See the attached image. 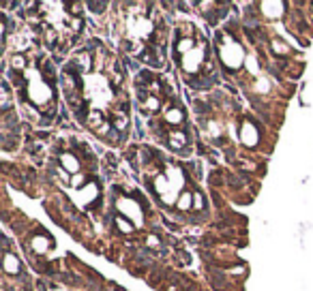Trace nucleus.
<instances>
[{
    "label": "nucleus",
    "instance_id": "1",
    "mask_svg": "<svg viewBox=\"0 0 313 291\" xmlns=\"http://www.w3.org/2000/svg\"><path fill=\"white\" fill-rule=\"evenodd\" d=\"M217 54H219V62L229 73H236V71L245 69V62H247L245 45L234 34H229V32L217 34Z\"/></svg>",
    "mask_w": 313,
    "mask_h": 291
},
{
    "label": "nucleus",
    "instance_id": "2",
    "mask_svg": "<svg viewBox=\"0 0 313 291\" xmlns=\"http://www.w3.org/2000/svg\"><path fill=\"white\" fill-rule=\"evenodd\" d=\"M24 77H26V101L28 103H32L34 107H54V88H52V84L45 79V75L41 73L39 69H28L26 73H24Z\"/></svg>",
    "mask_w": 313,
    "mask_h": 291
},
{
    "label": "nucleus",
    "instance_id": "3",
    "mask_svg": "<svg viewBox=\"0 0 313 291\" xmlns=\"http://www.w3.org/2000/svg\"><path fill=\"white\" fill-rule=\"evenodd\" d=\"M206 45L204 43H199V45H196V50H191L189 54H185L180 58V62H178V67H180V71L185 73V77L189 79V77H196L199 71H202L204 67H206Z\"/></svg>",
    "mask_w": 313,
    "mask_h": 291
},
{
    "label": "nucleus",
    "instance_id": "4",
    "mask_svg": "<svg viewBox=\"0 0 313 291\" xmlns=\"http://www.w3.org/2000/svg\"><path fill=\"white\" fill-rule=\"evenodd\" d=\"M116 210L120 216L129 218L135 227H144V208L138 201V197H127V195H120L116 197Z\"/></svg>",
    "mask_w": 313,
    "mask_h": 291
},
{
    "label": "nucleus",
    "instance_id": "5",
    "mask_svg": "<svg viewBox=\"0 0 313 291\" xmlns=\"http://www.w3.org/2000/svg\"><path fill=\"white\" fill-rule=\"evenodd\" d=\"M238 141L249 150H257V146L262 144V131H259V124L253 118H243L238 129Z\"/></svg>",
    "mask_w": 313,
    "mask_h": 291
},
{
    "label": "nucleus",
    "instance_id": "6",
    "mask_svg": "<svg viewBox=\"0 0 313 291\" xmlns=\"http://www.w3.org/2000/svg\"><path fill=\"white\" fill-rule=\"evenodd\" d=\"M257 9H259V15H264L266 20H283L285 17V13H287V4L285 2H270V0H266V2H259L257 4Z\"/></svg>",
    "mask_w": 313,
    "mask_h": 291
},
{
    "label": "nucleus",
    "instance_id": "7",
    "mask_svg": "<svg viewBox=\"0 0 313 291\" xmlns=\"http://www.w3.org/2000/svg\"><path fill=\"white\" fill-rule=\"evenodd\" d=\"M58 165L67 171L69 176H75V174H82V161L75 152L71 150H62L58 154Z\"/></svg>",
    "mask_w": 313,
    "mask_h": 291
},
{
    "label": "nucleus",
    "instance_id": "8",
    "mask_svg": "<svg viewBox=\"0 0 313 291\" xmlns=\"http://www.w3.org/2000/svg\"><path fill=\"white\" fill-rule=\"evenodd\" d=\"M165 141H168V146L172 148L174 152H185V148L189 146V133L187 131H168V135H165Z\"/></svg>",
    "mask_w": 313,
    "mask_h": 291
},
{
    "label": "nucleus",
    "instance_id": "9",
    "mask_svg": "<svg viewBox=\"0 0 313 291\" xmlns=\"http://www.w3.org/2000/svg\"><path fill=\"white\" fill-rule=\"evenodd\" d=\"M2 270L7 276H20L24 272V265H22V259L17 257L15 253L11 251H4V257H2Z\"/></svg>",
    "mask_w": 313,
    "mask_h": 291
},
{
    "label": "nucleus",
    "instance_id": "10",
    "mask_svg": "<svg viewBox=\"0 0 313 291\" xmlns=\"http://www.w3.org/2000/svg\"><path fill=\"white\" fill-rule=\"evenodd\" d=\"M52 248H54V240L47 234H34L30 238V251L34 255H47Z\"/></svg>",
    "mask_w": 313,
    "mask_h": 291
},
{
    "label": "nucleus",
    "instance_id": "11",
    "mask_svg": "<svg viewBox=\"0 0 313 291\" xmlns=\"http://www.w3.org/2000/svg\"><path fill=\"white\" fill-rule=\"evenodd\" d=\"M185 109L180 107V105H176V103H170V105H165V109H163V120L165 124H170V127H178V124L185 122Z\"/></svg>",
    "mask_w": 313,
    "mask_h": 291
},
{
    "label": "nucleus",
    "instance_id": "12",
    "mask_svg": "<svg viewBox=\"0 0 313 291\" xmlns=\"http://www.w3.org/2000/svg\"><path fill=\"white\" fill-rule=\"evenodd\" d=\"M80 199H82V204H84V206L94 204V201L99 199V184L90 180L84 188H80Z\"/></svg>",
    "mask_w": 313,
    "mask_h": 291
},
{
    "label": "nucleus",
    "instance_id": "13",
    "mask_svg": "<svg viewBox=\"0 0 313 291\" xmlns=\"http://www.w3.org/2000/svg\"><path fill=\"white\" fill-rule=\"evenodd\" d=\"M92 62H94V58H92L90 52H82V54H78L73 58L71 67H73L75 71H82V73H88V71H92Z\"/></svg>",
    "mask_w": 313,
    "mask_h": 291
},
{
    "label": "nucleus",
    "instance_id": "14",
    "mask_svg": "<svg viewBox=\"0 0 313 291\" xmlns=\"http://www.w3.org/2000/svg\"><path fill=\"white\" fill-rule=\"evenodd\" d=\"M161 99L163 97H159V94H148V97H144L140 101V107L142 111H146V114H157L159 109H161Z\"/></svg>",
    "mask_w": 313,
    "mask_h": 291
},
{
    "label": "nucleus",
    "instance_id": "15",
    "mask_svg": "<svg viewBox=\"0 0 313 291\" xmlns=\"http://www.w3.org/2000/svg\"><path fill=\"white\" fill-rule=\"evenodd\" d=\"M0 97H2V103H0L2 114H11V109H13V97H11V88H9L7 79H4L2 86H0Z\"/></svg>",
    "mask_w": 313,
    "mask_h": 291
},
{
    "label": "nucleus",
    "instance_id": "16",
    "mask_svg": "<svg viewBox=\"0 0 313 291\" xmlns=\"http://www.w3.org/2000/svg\"><path fill=\"white\" fill-rule=\"evenodd\" d=\"M110 122H112V127H114L118 133H125V131L129 129V122H131V120H129V114H127V111H120V109H118V111H114V114H112Z\"/></svg>",
    "mask_w": 313,
    "mask_h": 291
},
{
    "label": "nucleus",
    "instance_id": "17",
    "mask_svg": "<svg viewBox=\"0 0 313 291\" xmlns=\"http://www.w3.org/2000/svg\"><path fill=\"white\" fill-rule=\"evenodd\" d=\"M9 64H11V73H17V75H24L28 69H30V64H28V60H26V56H24V54H13V56H11V60H9Z\"/></svg>",
    "mask_w": 313,
    "mask_h": 291
},
{
    "label": "nucleus",
    "instance_id": "18",
    "mask_svg": "<svg viewBox=\"0 0 313 291\" xmlns=\"http://www.w3.org/2000/svg\"><path fill=\"white\" fill-rule=\"evenodd\" d=\"M196 39L193 37H180L178 41H176V47H174V52H176V56L182 58L185 54H189L191 50H196Z\"/></svg>",
    "mask_w": 313,
    "mask_h": 291
},
{
    "label": "nucleus",
    "instance_id": "19",
    "mask_svg": "<svg viewBox=\"0 0 313 291\" xmlns=\"http://www.w3.org/2000/svg\"><path fill=\"white\" fill-rule=\"evenodd\" d=\"M176 210H178V212H189V210H193V191L185 188V191L178 195V201H176Z\"/></svg>",
    "mask_w": 313,
    "mask_h": 291
},
{
    "label": "nucleus",
    "instance_id": "20",
    "mask_svg": "<svg viewBox=\"0 0 313 291\" xmlns=\"http://www.w3.org/2000/svg\"><path fill=\"white\" fill-rule=\"evenodd\" d=\"M270 52H273L275 56H290V54H292V47L287 45L283 39L275 37L273 41H270Z\"/></svg>",
    "mask_w": 313,
    "mask_h": 291
},
{
    "label": "nucleus",
    "instance_id": "21",
    "mask_svg": "<svg viewBox=\"0 0 313 291\" xmlns=\"http://www.w3.org/2000/svg\"><path fill=\"white\" fill-rule=\"evenodd\" d=\"M114 227L120 231L122 236H131L133 231H135V225L129 221V218H125V216H120V214H116L114 216Z\"/></svg>",
    "mask_w": 313,
    "mask_h": 291
},
{
    "label": "nucleus",
    "instance_id": "22",
    "mask_svg": "<svg viewBox=\"0 0 313 291\" xmlns=\"http://www.w3.org/2000/svg\"><path fill=\"white\" fill-rule=\"evenodd\" d=\"M245 71L249 73L253 79H257V77H262L259 75V71H262V64H259V58L257 56H247V62H245Z\"/></svg>",
    "mask_w": 313,
    "mask_h": 291
},
{
    "label": "nucleus",
    "instance_id": "23",
    "mask_svg": "<svg viewBox=\"0 0 313 291\" xmlns=\"http://www.w3.org/2000/svg\"><path fill=\"white\" fill-rule=\"evenodd\" d=\"M270 88H273V84H270L268 77H257L256 81H253V90H256L257 94H262V97H266V94H270Z\"/></svg>",
    "mask_w": 313,
    "mask_h": 291
},
{
    "label": "nucleus",
    "instance_id": "24",
    "mask_svg": "<svg viewBox=\"0 0 313 291\" xmlns=\"http://www.w3.org/2000/svg\"><path fill=\"white\" fill-rule=\"evenodd\" d=\"M206 135L212 139H221L223 137V127L217 120H208L206 122Z\"/></svg>",
    "mask_w": 313,
    "mask_h": 291
},
{
    "label": "nucleus",
    "instance_id": "25",
    "mask_svg": "<svg viewBox=\"0 0 313 291\" xmlns=\"http://www.w3.org/2000/svg\"><path fill=\"white\" fill-rule=\"evenodd\" d=\"M146 246H148L152 253H155V251H157V253L165 251V246H163V240H161V238H159L157 234H148V236H146Z\"/></svg>",
    "mask_w": 313,
    "mask_h": 291
},
{
    "label": "nucleus",
    "instance_id": "26",
    "mask_svg": "<svg viewBox=\"0 0 313 291\" xmlns=\"http://www.w3.org/2000/svg\"><path fill=\"white\" fill-rule=\"evenodd\" d=\"M204 208H206V197H204V193H199V191H193V210L202 212Z\"/></svg>",
    "mask_w": 313,
    "mask_h": 291
},
{
    "label": "nucleus",
    "instance_id": "27",
    "mask_svg": "<svg viewBox=\"0 0 313 291\" xmlns=\"http://www.w3.org/2000/svg\"><path fill=\"white\" fill-rule=\"evenodd\" d=\"M88 182H90V180H88V178H86L84 174H75V176H71V186H73V188H84Z\"/></svg>",
    "mask_w": 313,
    "mask_h": 291
},
{
    "label": "nucleus",
    "instance_id": "28",
    "mask_svg": "<svg viewBox=\"0 0 313 291\" xmlns=\"http://www.w3.org/2000/svg\"><path fill=\"white\" fill-rule=\"evenodd\" d=\"M226 274L228 276H245L247 268L245 265H232V268H226Z\"/></svg>",
    "mask_w": 313,
    "mask_h": 291
},
{
    "label": "nucleus",
    "instance_id": "29",
    "mask_svg": "<svg viewBox=\"0 0 313 291\" xmlns=\"http://www.w3.org/2000/svg\"><path fill=\"white\" fill-rule=\"evenodd\" d=\"M82 26H84V20H82V17H73V20H71V28H73V32H80Z\"/></svg>",
    "mask_w": 313,
    "mask_h": 291
},
{
    "label": "nucleus",
    "instance_id": "30",
    "mask_svg": "<svg viewBox=\"0 0 313 291\" xmlns=\"http://www.w3.org/2000/svg\"><path fill=\"white\" fill-rule=\"evenodd\" d=\"M309 9H311V15H313V2H311V4H309Z\"/></svg>",
    "mask_w": 313,
    "mask_h": 291
}]
</instances>
